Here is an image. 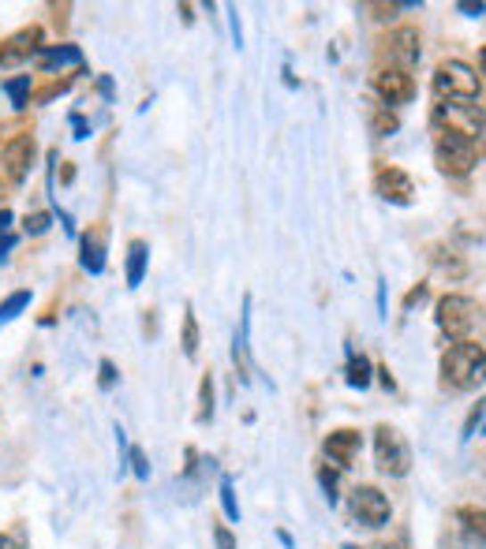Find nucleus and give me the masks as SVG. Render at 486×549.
Masks as SVG:
<instances>
[{"instance_id":"obj_1","label":"nucleus","mask_w":486,"mask_h":549,"mask_svg":"<svg viewBox=\"0 0 486 549\" xmlns=\"http://www.w3.org/2000/svg\"><path fill=\"white\" fill-rule=\"evenodd\" d=\"M486 381V348L475 340H457L441 356V385L457 392H472Z\"/></svg>"},{"instance_id":"obj_2","label":"nucleus","mask_w":486,"mask_h":549,"mask_svg":"<svg viewBox=\"0 0 486 549\" xmlns=\"http://www.w3.org/2000/svg\"><path fill=\"white\" fill-rule=\"evenodd\" d=\"M482 90L479 83V75L472 64H464V61H441L434 68V94L441 97H449V102H475Z\"/></svg>"},{"instance_id":"obj_3","label":"nucleus","mask_w":486,"mask_h":549,"mask_svg":"<svg viewBox=\"0 0 486 549\" xmlns=\"http://www.w3.org/2000/svg\"><path fill=\"white\" fill-rule=\"evenodd\" d=\"M438 329L449 337L453 344L457 340H468V332L475 329V322H479V303L475 299H468V296H441L438 299Z\"/></svg>"},{"instance_id":"obj_4","label":"nucleus","mask_w":486,"mask_h":549,"mask_svg":"<svg viewBox=\"0 0 486 549\" xmlns=\"http://www.w3.org/2000/svg\"><path fill=\"white\" fill-rule=\"evenodd\" d=\"M434 161L445 176H468L475 168V143L457 131H434Z\"/></svg>"},{"instance_id":"obj_5","label":"nucleus","mask_w":486,"mask_h":549,"mask_svg":"<svg viewBox=\"0 0 486 549\" xmlns=\"http://www.w3.org/2000/svg\"><path fill=\"white\" fill-rule=\"evenodd\" d=\"M375 460H378V471L400 479V475L412 471V448H408V441L397 434L393 426H378L375 430Z\"/></svg>"},{"instance_id":"obj_6","label":"nucleus","mask_w":486,"mask_h":549,"mask_svg":"<svg viewBox=\"0 0 486 549\" xmlns=\"http://www.w3.org/2000/svg\"><path fill=\"white\" fill-rule=\"evenodd\" d=\"M482 127V112L472 105V102H460V105H438L434 109V131H457L464 139L475 143V135Z\"/></svg>"},{"instance_id":"obj_7","label":"nucleus","mask_w":486,"mask_h":549,"mask_svg":"<svg viewBox=\"0 0 486 549\" xmlns=\"http://www.w3.org/2000/svg\"><path fill=\"white\" fill-rule=\"evenodd\" d=\"M348 508H352L356 523H363V527H382L389 520V512H393V508H389V497L378 486H356L352 497H348Z\"/></svg>"},{"instance_id":"obj_8","label":"nucleus","mask_w":486,"mask_h":549,"mask_svg":"<svg viewBox=\"0 0 486 549\" xmlns=\"http://www.w3.org/2000/svg\"><path fill=\"white\" fill-rule=\"evenodd\" d=\"M375 90L382 94L385 109H389V105H408V102L416 97V78L408 75L404 68L389 64V68H378V75H375Z\"/></svg>"},{"instance_id":"obj_9","label":"nucleus","mask_w":486,"mask_h":549,"mask_svg":"<svg viewBox=\"0 0 486 549\" xmlns=\"http://www.w3.org/2000/svg\"><path fill=\"white\" fill-rule=\"evenodd\" d=\"M375 191L382 194L385 202L408 206V202H412V194H416V184H412V176H408L404 168H397V165H382V168L375 172Z\"/></svg>"},{"instance_id":"obj_10","label":"nucleus","mask_w":486,"mask_h":549,"mask_svg":"<svg viewBox=\"0 0 486 549\" xmlns=\"http://www.w3.org/2000/svg\"><path fill=\"white\" fill-rule=\"evenodd\" d=\"M105 250H109V228L90 225V232L79 235V266L86 273H102L105 269Z\"/></svg>"},{"instance_id":"obj_11","label":"nucleus","mask_w":486,"mask_h":549,"mask_svg":"<svg viewBox=\"0 0 486 549\" xmlns=\"http://www.w3.org/2000/svg\"><path fill=\"white\" fill-rule=\"evenodd\" d=\"M42 49V27H23L19 34H12L8 42H0V64H19V61H30V56Z\"/></svg>"},{"instance_id":"obj_12","label":"nucleus","mask_w":486,"mask_h":549,"mask_svg":"<svg viewBox=\"0 0 486 549\" xmlns=\"http://www.w3.org/2000/svg\"><path fill=\"white\" fill-rule=\"evenodd\" d=\"M359 445H363V438H359V430H334V434L325 438V456H329V463L334 467H341V471H348L352 467V460H356V453H359Z\"/></svg>"},{"instance_id":"obj_13","label":"nucleus","mask_w":486,"mask_h":549,"mask_svg":"<svg viewBox=\"0 0 486 549\" xmlns=\"http://www.w3.org/2000/svg\"><path fill=\"white\" fill-rule=\"evenodd\" d=\"M4 168H8V176L19 184V180H27V172H30V165H34V135L27 131V135H15V139L4 146Z\"/></svg>"},{"instance_id":"obj_14","label":"nucleus","mask_w":486,"mask_h":549,"mask_svg":"<svg viewBox=\"0 0 486 549\" xmlns=\"http://www.w3.org/2000/svg\"><path fill=\"white\" fill-rule=\"evenodd\" d=\"M385 45H389V56L397 61V68H404V71L419 61V30H416V27H400V30H393Z\"/></svg>"},{"instance_id":"obj_15","label":"nucleus","mask_w":486,"mask_h":549,"mask_svg":"<svg viewBox=\"0 0 486 549\" xmlns=\"http://www.w3.org/2000/svg\"><path fill=\"white\" fill-rule=\"evenodd\" d=\"M34 64L42 68V71H56V68H64V64H75L79 71H86L79 45H42V49L34 53Z\"/></svg>"},{"instance_id":"obj_16","label":"nucleus","mask_w":486,"mask_h":549,"mask_svg":"<svg viewBox=\"0 0 486 549\" xmlns=\"http://www.w3.org/2000/svg\"><path fill=\"white\" fill-rule=\"evenodd\" d=\"M146 262H150V247L143 240H131V247H128V288H139L143 284Z\"/></svg>"},{"instance_id":"obj_17","label":"nucleus","mask_w":486,"mask_h":549,"mask_svg":"<svg viewBox=\"0 0 486 549\" xmlns=\"http://www.w3.org/2000/svg\"><path fill=\"white\" fill-rule=\"evenodd\" d=\"M457 520H460V531L468 535L472 542H479V545H486V508H460L457 512Z\"/></svg>"},{"instance_id":"obj_18","label":"nucleus","mask_w":486,"mask_h":549,"mask_svg":"<svg viewBox=\"0 0 486 549\" xmlns=\"http://www.w3.org/2000/svg\"><path fill=\"white\" fill-rule=\"evenodd\" d=\"M371 374H375L371 359L356 356V351H352V356H348V385H352V389H367V385H371Z\"/></svg>"},{"instance_id":"obj_19","label":"nucleus","mask_w":486,"mask_h":549,"mask_svg":"<svg viewBox=\"0 0 486 549\" xmlns=\"http://www.w3.org/2000/svg\"><path fill=\"white\" fill-rule=\"evenodd\" d=\"M30 86H34L30 75H15V78H8V83H4V90H8L15 109H27L30 105Z\"/></svg>"},{"instance_id":"obj_20","label":"nucleus","mask_w":486,"mask_h":549,"mask_svg":"<svg viewBox=\"0 0 486 549\" xmlns=\"http://www.w3.org/2000/svg\"><path fill=\"white\" fill-rule=\"evenodd\" d=\"M30 307V291L23 288V291H12V296L0 303V325H8L12 318H19V314H23Z\"/></svg>"},{"instance_id":"obj_21","label":"nucleus","mask_w":486,"mask_h":549,"mask_svg":"<svg viewBox=\"0 0 486 549\" xmlns=\"http://www.w3.org/2000/svg\"><path fill=\"white\" fill-rule=\"evenodd\" d=\"M184 356L194 359L199 356V322H194V310H184Z\"/></svg>"},{"instance_id":"obj_22","label":"nucleus","mask_w":486,"mask_h":549,"mask_svg":"<svg viewBox=\"0 0 486 549\" xmlns=\"http://www.w3.org/2000/svg\"><path fill=\"white\" fill-rule=\"evenodd\" d=\"M213 419V378L202 374V385H199V422H210Z\"/></svg>"},{"instance_id":"obj_23","label":"nucleus","mask_w":486,"mask_h":549,"mask_svg":"<svg viewBox=\"0 0 486 549\" xmlns=\"http://www.w3.org/2000/svg\"><path fill=\"white\" fill-rule=\"evenodd\" d=\"M318 482H322V489H325L329 504H334V501H337V482H341V467H329V463H322V471H318Z\"/></svg>"},{"instance_id":"obj_24","label":"nucleus","mask_w":486,"mask_h":549,"mask_svg":"<svg viewBox=\"0 0 486 549\" xmlns=\"http://www.w3.org/2000/svg\"><path fill=\"white\" fill-rule=\"evenodd\" d=\"M221 504H225V516L236 523L240 520V501H236V489H232V479H221Z\"/></svg>"},{"instance_id":"obj_25","label":"nucleus","mask_w":486,"mask_h":549,"mask_svg":"<svg viewBox=\"0 0 486 549\" xmlns=\"http://www.w3.org/2000/svg\"><path fill=\"white\" fill-rule=\"evenodd\" d=\"M371 127H375V135H393V131L400 127V120H397L393 109H378L375 120H371Z\"/></svg>"},{"instance_id":"obj_26","label":"nucleus","mask_w":486,"mask_h":549,"mask_svg":"<svg viewBox=\"0 0 486 549\" xmlns=\"http://www.w3.org/2000/svg\"><path fill=\"white\" fill-rule=\"evenodd\" d=\"M116 378H120V374H116V363H112V359H102V363H97V385H102V389H112Z\"/></svg>"},{"instance_id":"obj_27","label":"nucleus","mask_w":486,"mask_h":549,"mask_svg":"<svg viewBox=\"0 0 486 549\" xmlns=\"http://www.w3.org/2000/svg\"><path fill=\"white\" fill-rule=\"evenodd\" d=\"M49 225H53L49 213H27V232H30V235H42V232H49Z\"/></svg>"},{"instance_id":"obj_28","label":"nucleus","mask_w":486,"mask_h":549,"mask_svg":"<svg viewBox=\"0 0 486 549\" xmlns=\"http://www.w3.org/2000/svg\"><path fill=\"white\" fill-rule=\"evenodd\" d=\"M131 471L139 479H150V463H146V453H143L139 445H131Z\"/></svg>"},{"instance_id":"obj_29","label":"nucleus","mask_w":486,"mask_h":549,"mask_svg":"<svg viewBox=\"0 0 486 549\" xmlns=\"http://www.w3.org/2000/svg\"><path fill=\"white\" fill-rule=\"evenodd\" d=\"M213 542H218V549H236V538H232V531L225 523L213 527Z\"/></svg>"},{"instance_id":"obj_30","label":"nucleus","mask_w":486,"mask_h":549,"mask_svg":"<svg viewBox=\"0 0 486 549\" xmlns=\"http://www.w3.org/2000/svg\"><path fill=\"white\" fill-rule=\"evenodd\" d=\"M68 86H71V83H68V78H61V83H53V86H45L42 94H37V97H34V102H53V97H56V94H64Z\"/></svg>"},{"instance_id":"obj_31","label":"nucleus","mask_w":486,"mask_h":549,"mask_svg":"<svg viewBox=\"0 0 486 549\" xmlns=\"http://www.w3.org/2000/svg\"><path fill=\"white\" fill-rule=\"evenodd\" d=\"M19 243V235L15 232H0V262H4L8 258V250Z\"/></svg>"},{"instance_id":"obj_32","label":"nucleus","mask_w":486,"mask_h":549,"mask_svg":"<svg viewBox=\"0 0 486 549\" xmlns=\"http://www.w3.org/2000/svg\"><path fill=\"white\" fill-rule=\"evenodd\" d=\"M71 127H75V139H86V135H90V124L83 120V116H79V112H75V116H71Z\"/></svg>"},{"instance_id":"obj_33","label":"nucleus","mask_w":486,"mask_h":549,"mask_svg":"<svg viewBox=\"0 0 486 549\" xmlns=\"http://www.w3.org/2000/svg\"><path fill=\"white\" fill-rule=\"evenodd\" d=\"M426 296V284H419V288H412V291H408V299H404V307H416L419 299Z\"/></svg>"},{"instance_id":"obj_34","label":"nucleus","mask_w":486,"mask_h":549,"mask_svg":"<svg viewBox=\"0 0 486 549\" xmlns=\"http://www.w3.org/2000/svg\"><path fill=\"white\" fill-rule=\"evenodd\" d=\"M8 225H12V209L0 206V232H8Z\"/></svg>"},{"instance_id":"obj_35","label":"nucleus","mask_w":486,"mask_h":549,"mask_svg":"<svg viewBox=\"0 0 486 549\" xmlns=\"http://www.w3.org/2000/svg\"><path fill=\"white\" fill-rule=\"evenodd\" d=\"M378 374H382V385H385V389H393V385H397L393 374H389V366H378Z\"/></svg>"},{"instance_id":"obj_36","label":"nucleus","mask_w":486,"mask_h":549,"mask_svg":"<svg viewBox=\"0 0 486 549\" xmlns=\"http://www.w3.org/2000/svg\"><path fill=\"white\" fill-rule=\"evenodd\" d=\"M0 549H23V545H19L15 538H8V535H0Z\"/></svg>"},{"instance_id":"obj_37","label":"nucleus","mask_w":486,"mask_h":549,"mask_svg":"<svg viewBox=\"0 0 486 549\" xmlns=\"http://www.w3.org/2000/svg\"><path fill=\"white\" fill-rule=\"evenodd\" d=\"M460 12H468V15H482L486 8H482V4H460Z\"/></svg>"},{"instance_id":"obj_38","label":"nucleus","mask_w":486,"mask_h":549,"mask_svg":"<svg viewBox=\"0 0 486 549\" xmlns=\"http://www.w3.org/2000/svg\"><path fill=\"white\" fill-rule=\"evenodd\" d=\"M479 64H482V75H486V45L479 49Z\"/></svg>"}]
</instances>
